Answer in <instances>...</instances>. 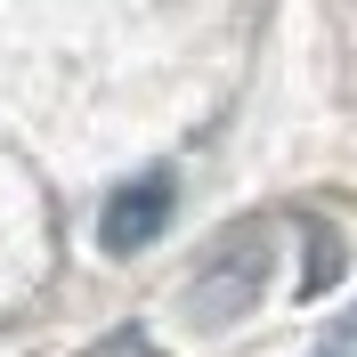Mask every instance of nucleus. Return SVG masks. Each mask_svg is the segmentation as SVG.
<instances>
[{"label":"nucleus","mask_w":357,"mask_h":357,"mask_svg":"<svg viewBox=\"0 0 357 357\" xmlns=\"http://www.w3.org/2000/svg\"><path fill=\"white\" fill-rule=\"evenodd\" d=\"M171 203H178L171 171H138V178H122V187L106 195V211H98V244H106L114 260L146 252L162 227H171Z\"/></svg>","instance_id":"obj_1"},{"label":"nucleus","mask_w":357,"mask_h":357,"mask_svg":"<svg viewBox=\"0 0 357 357\" xmlns=\"http://www.w3.org/2000/svg\"><path fill=\"white\" fill-rule=\"evenodd\" d=\"M260 284H268V252H260V236H244V244H220V260L187 292V309H195V325H227L260 301Z\"/></svg>","instance_id":"obj_2"},{"label":"nucleus","mask_w":357,"mask_h":357,"mask_svg":"<svg viewBox=\"0 0 357 357\" xmlns=\"http://www.w3.org/2000/svg\"><path fill=\"white\" fill-rule=\"evenodd\" d=\"M98 357H146V341H138V333H122L114 349H98Z\"/></svg>","instance_id":"obj_3"},{"label":"nucleus","mask_w":357,"mask_h":357,"mask_svg":"<svg viewBox=\"0 0 357 357\" xmlns=\"http://www.w3.org/2000/svg\"><path fill=\"white\" fill-rule=\"evenodd\" d=\"M349 333H357V317H349Z\"/></svg>","instance_id":"obj_4"}]
</instances>
